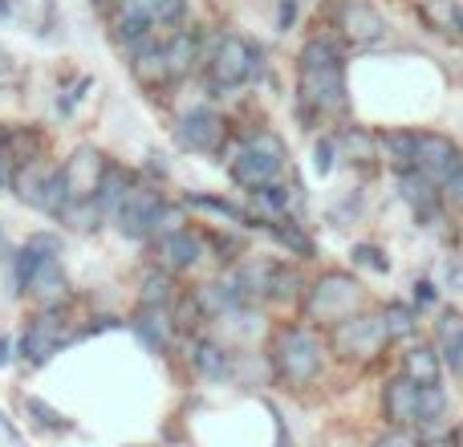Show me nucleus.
Listing matches in <instances>:
<instances>
[{
    "label": "nucleus",
    "mask_w": 463,
    "mask_h": 447,
    "mask_svg": "<svg viewBox=\"0 0 463 447\" xmlns=\"http://www.w3.org/2000/svg\"><path fill=\"white\" fill-rule=\"evenodd\" d=\"M448 195H451V204H456V208L463 212V171L448 184Z\"/></svg>",
    "instance_id": "obj_41"
},
{
    "label": "nucleus",
    "mask_w": 463,
    "mask_h": 447,
    "mask_svg": "<svg viewBox=\"0 0 463 447\" xmlns=\"http://www.w3.org/2000/svg\"><path fill=\"white\" fill-rule=\"evenodd\" d=\"M0 256H8V244H5V232H0Z\"/></svg>",
    "instance_id": "obj_47"
},
{
    "label": "nucleus",
    "mask_w": 463,
    "mask_h": 447,
    "mask_svg": "<svg viewBox=\"0 0 463 447\" xmlns=\"http://www.w3.org/2000/svg\"><path fill=\"white\" fill-rule=\"evenodd\" d=\"M451 281H456V285L463 289V269H451Z\"/></svg>",
    "instance_id": "obj_46"
},
{
    "label": "nucleus",
    "mask_w": 463,
    "mask_h": 447,
    "mask_svg": "<svg viewBox=\"0 0 463 447\" xmlns=\"http://www.w3.org/2000/svg\"><path fill=\"white\" fill-rule=\"evenodd\" d=\"M264 228H269L272 236H277V244H285L288 252H297V256H309L313 252V240L301 232V224H293V220L280 216V220H269Z\"/></svg>",
    "instance_id": "obj_28"
},
{
    "label": "nucleus",
    "mask_w": 463,
    "mask_h": 447,
    "mask_svg": "<svg viewBox=\"0 0 463 447\" xmlns=\"http://www.w3.org/2000/svg\"><path fill=\"white\" fill-rule=\"evenodd\" d=\"M386 342H391V334H386V321L383 318H370V313H354V318L337 321V329H334L337 354H345V358H358V362L378 358Z\"/></svg>",
    "instance_id": "obj_9"
},
{
    "label": "nucleus",
    "mask_w": 463,
    "mask_h": 447,
    "mask_svg": "<svg viewBox=\"0 0 463 447\" xmlns=\"http://www.w3.org/2000/svg\"><path fill=\"white\" fill-rule=\"evenodd\" d=\"M272 370L293 386H305L321 375V342L301 326H288L272 342Z\"/></svg>",
    "instance_id": "obj_5"
},
{
    "label": "nucleus",
    "mask_w": 463,
    "mask_h": 447,
    "mask_svg": "<svg viewBox=\"0 0 463 447\" xmlns=\"http://www.w3.org/2000/svg\"><path fill=\"white\" fill-rule=\"evenodd\" d=\"M21 293H29L41 309H57V305L65 301V293H70V281H65V272H61V261H57V256H45V261L33 269L29 285H24Z\"/></svg>",
    "instance_id": "obj_14"
},
{
    "label": "nucleus",
    "mask_w": 463,
    "mask_h": 447,
    "mask_svg": "<svg viewBox=\"0 0 463 447\" xmlns=\"http://www.w3.org/2000/svg\"><path fill=\"white\" fill-rule=\"evenodd\" d=\"M374 447H419V440L411 432H402V427H394V432H386Z\"/></svg>",
    "instance_id": "obj_40"
},
{
    "label": "nucleus",
    "mask_w": 463,
    "mask_h": 447,
    "mask_svg": "<svg viewBox=\"0 0 463 447\" xmlns=\"http://www.w3.org/2000/svg\"><path fill=\"white\" fill-rule=\"evenodd\" d=\"M383 321H386V334L391 338H411L415 334V309L411 305H386V313H383Z\"/></svg>",
    "instance_id": "obj_31"
},
{
    "label": "nucleus",
    "mask_w": 463,
    "mask_h": 447,
    "mask_svg": "<svg viewBox=\"0 0 463 447\" xmlns=\"http://www.w3.org/2000/svg\"><path fill=\"white\" fill-rule=\"evenodd\" d=\"M378 151L399 171H415V130H386V135H378Z\"/></svg>",
    "instance_id": "obj_23"
},
{
    "label": "nucleus",
    "mask_w": 463,
    "mask_h": 447,
    "mask_svg": "<svg viewBox=\"0 0 463 447\" xmlns=\"http://www.w3.org/2000/svg\"><path fill=\"white\" fill-rule=\"evenodd\" d=\"M297 90H301V102L317 114L345 110V62L334 41H305L301 57H297Z\"/></svg>",
    "instance_id": "obj_1"
},
{
    "label": "nucleus",
    "mask_w": 463,
    "mask_h": 447,
    "mask_svg": "<svg viewBox=\"0 0 463 447\" xmlns=\"http://www.w3.org/2000/svg\"><path fill=\"white\" fill-rule=\"evenodd\" d=\"M130 187H135V179H130L118 163H110V167H106V176H102V184H98V195H94L98 208H102L106 216H114V212H118V204L127 200Z\"/></svg>",
    "instance_id": "obj_21"
},
{
    "label": "nucleus",
    "mask_w": 463,
    "mask_h": 447,
    "mask_svg": "<svg viewBox=\"0 0 463 447\" xmlns=\"http://www.w3.org/2000/svg\"><path fill=\"white\" fill-rule=\"evenodd\" d=\"M130 329H135L138 338H143L151 350H167L171 338H175V321H171V309H163V305H138L135 321H130Z\"/></svg>",
    "instance_id": "obj_18"
},
{
    "label": "nucleus",
    "mask_w": 463,
    "mask_h": 447,
    "mask_svg": "<svg viewBox=\"0 0 463 447\" xmlns=\"http://www.w3.org/2000/svg\"><path fill=\"white\" fill-rule=\"evenodd\" d=\"M106 167H110V163H106V155L98 151V147H78V151L61 163V179H65L70 200H94Z\"/></svg>",
    "instance_id": "obj_12"
},
{
    "label": "nucleus",
    "mask_w": 463,
    "mask_h": 447,
    "mask_svg": "<svg viewBox=\"0 0 463 447\" xmlns=\"http://www.w3.org/2000/svg\"><path fill=\"white\" fill-rule=\"evenodd\" d=\"M443 407H448V395H443L439 383L419 391V423H435V419L443 415Z\"/></svg>",
    "instance_id": "obj_32"
},
{
    "label": "nucleus",
    "mask_w": 463,
    "mask_h": 447,
    "mask_svg": "<svg viewBox=\"0 0 463 447\" xmlns=\"http://www.w3.org/2000/svg\"><path fill=\"white\" fill-rule=\"evenodd\" d=\"M8 73H13V53L0 45V78H8Z\"/></svg>",
    "instance_id": "obj_44"
},
{
    "label": "nucleus",
    "mask_w": 463,
    "mask_h": 447,
    "mask_svg": "<svg viewBox=\"0 0 463 447\" xmlns=\"http://www.w3.org/2000/svg\"><path fill=\"white\" fill-rule=\"evenodd\" d=\"M24 244H29L33 252H41V256H61V236H57V232H33Z\"/></svg>",
    "instance_id": "obj_36"
},
{
    "label": "nucleus",
    "mask_w": 463,
    "mask_h": 447,
    "mask_svg": "<svg viewBox=\"0 0 463 447\" xmlns=\"http://www.w3.org/2000/svg\"><path fill=\"white\" fill-rule=\"evenodd\" d=\"M354 261H358V264H366V269H374V272H386L383 248H374V244H358V248H354Z\"/></svg>",
    "instance_id": "obj_38"
},
{
    "label": "nucleus",
    "mask_w": 463,
    "mask_h": 447,
    "mask_svg": "<svg viewBox=\"0 0 463 447\" xmlns=\"http://www.w3.org/2000/svg\"><path fill=\"white\" fill-rule=\"evenodd\" d=\"M419 391H423V386H419L415 378H407V375H399L391 386H386L383 411H386V419H391L394 427H407V423H415L419 419Z\"/></svg>",
    "instance_id": "obj_17"
},
{
    "label": "nucleus",
    "mask_w": 463,
    "mask_h": 447,
    "mask_svg": "<svg viewBox=\"0 0 463 447\" xmlns=\"http://www.w3.org/2000/svg\"><path fill=\"white\" fill-rule=\"evenodd\" d=\"M130 73H135L138 86L146 90H159L163 81H171L167 73V53H163V41L159 37H146L130 49Z\"/></svg>",
    "instance_id": "obj_15"
},
{
    "label": "nucleus",
    "mask_w": 463,
    "mask_h": 447,
    "mask_svg": "<svg viewBox=\"0 0 463 447\" xmlns=\"http://www.w3.org/2000/svg\"><path fill=\"white\" fill-rule=\"evenodd\" d=\"M459 375H463V358H459Z\"/></svg>",
    "instance_id": "obj_50"
},
{
    "label": "nucleus",
    "mask_w": 463,
    "mask_h": 447,
    "mask_svg": "<svg viewBox=\"0 0 463 447\" xmlns=\"http://www.w3.org/2000/svg\"><path fill=\"white\" fill-rule=\"evenodd\" d=\"M435 297H439V289H435L431 281H419V305H431Z\"/></svg>",
    "instance_id": "obj_42"
},
{
    "label": "nucleus",
    "mask_w": 463,
    "mask_h": 447,
    "mask_svg": "<svg viewBox=\"0 0 463 447\" xmlns=\"http://www.w3.org/2000/svg\"><path fill=\"white\" fill-rule=\"evenodd\" d=\"M192 366L200 370L203 378H212V383H224V378L232 375V358L224 346L208 342V338H195L192 342Z\"/></svg>",
    "instance_id": "obj_20"
},
{
    "label": "nucleus",
    "mask_w": 463,
    "mask_h": 447,
    "mask_svg": "<svg viewBox=\"0 0 463 447\" xmlns=\"http://www.w3.org/2000/svg\"><path fill=\"white\" fill-rule=\"evenodd\" d=\"M8 358H13V342H8V334H0V366H8Z\"/></svg>",
    "instance_id": "obj_45"
},
{
    "label": "nucleus",
    "mask_w": 463,
    "mask_h": 447,
    "mask_svg": "<svg viewBox=\"0 0 463 447\" xmlns=\"http://www.w3.org/2000/svg\"><path fill=\"white\" fill-rule=\"evenodd\" d=\"M337 151H342L345 159H354V163H370L374 159V151H378V138L370 135V130H362V127H345L342 135H337Z\"/></svg>",
    "instance_id": "obj_26"
},
{
    "label": "nucleus",
    "mask_w": 463,
    "mask_h": 447,
    "mask_svg": "<svg viewBox=\"0 0 463 447\" xmlns=\"http://www.w3.org/2000/svg\"><path fill=\"white\" fill-rule=\"evenodd\" d=\"M402 375L415 378L419 386L439 383V354H435V346H415V350L402 358Z\"/></svg>",
    "instance_id": "obj_24"
},
{
    "label": "nucleus",
    "mask_w": 463,
    "mask_h": 447,
    "mask_svg": "<svg viewBox=\"0 0 463 447\" xmlns=\"http://www.w3.org/2000/svg\"><path fill=\"white\" fill-rule=\"evenodd\" d=\"M102 216H106V212L98 208V200H70L57 220L70 224V228H78V232H94L98 224H102Z\"/></svg>",
    "instance_id": "obj_27"
},
{
    "label": "nucleus",
    "mask_w": 463,
    "mask_h": 447,
    "mask_svg": "<svg viewBox=\"0 0 463 447\" xmlns=\"http://www.w3.org/2000/svg\"><path fill=\"white\" fill-rule=\"evenodd\" d=\"M24 411H29V415L37 419V423L45 427V432H61V427H70V423H65L61 411H53L45 399H37V395H33V399H24Z\"/></svg>",
    "instance_id": "obj_33"
},
{
    "label": "nucleus",
    "mask_w": 463,
    "mask_h": 447,
    "mask_svg": "<svg viewBox=\"0 0 463 447\" xmlns=\"http://www.w3.org/2000/svg\"><path fill=\"white\" fill-rule=\"evenodd\" d=\"M13 171H16V159H13V151H8V130L0 127V187L13 184Z\"/></svg>",
    "instance_id": "obj_37"
},
{
    "label": "nucleus",
    "mask_w": 463,
    "mask_h": 447,
    "mask_svg": "<svg viewBox=\"0 0 463 447\" xmlns=\"http://www.w3.org/2000/svg\"><path fill=\"white\" fill-rule=\"evenodd\" d=\"M65 334H70V321H65V313H57V309H41L37 318L29 321L24 338H21V354H24V362H33V366H45V362L65 346Z\"/></svg>",
    "instance_id": "obj_11"
},
{
    "label": "nucleus",
    "mask_w": 463,
    "mask_h": 447,
    "mask_svg": "<svg viewBox=\"0 0 463 447\" xmlns=\"http://www.w3.org/2000/svg\"><path fill=\"white\" fill-rule=\"evenodd\" d=\"M456 24H459V29H463V8H459V13H456Z\"/></svg>",
    "instance_id": "obj_49"
},
{
    "label": "nucleus",
    "mask_w": 463,
    "mask_h": 447,
    "mask_svg": "<svg viewBox=\"0 0 463 447\" xmlns=\"http://www.w3.org/2000/svg\"><path fill=\"white\" fill-rule=\"evenodd\" d=\"M399 195L419 212V216H427V212H431L435 204H439V192H435V184H431V179H423L419 171H402V179H399Z\"/></svg>",
    "instance_id": "obj_22"
},
{
    "label": "nucleus",
    "mask_w": 463,
    "mask_h": 447,
    "mask_svg": "<svg viewBox=\"0 0 463 447\" xmlns=\"http://www.w3.org/2000/svg\"><path fill=\"white\" fill-rule=\"evenodd\" d=\"M256 73H260V49L248 37H240V33H224L208 57V86L216 94L220 90H240Z\"/></svg>",
    "instance_id": "obj_4"
},
{
    "label": "nucleus",
    "mask_w": 463,
    "mask_h": 447,
    "mask_svg": "<svg viewBox=\"0 0 463 447\" xmlns=\"http://www.w3.org/2000/svg\"><path fill=\"white\" fill-rule=\"evenodd\" d=\"M94 5H98V8H114V0H94Z\"/></svg>",
    "instance_id": "obj_48"
},
{
    "label": "nucleus",
    "mask_w": 463,
    "mask_h": 447,
    "mask_svg": "<svg viewBox=\"0 0 463 447\" xmlns=\"http://www.w3.org/2000/svg\"><path fill=\"white\" fill-rule=\"evenodd\" d=\"M184 228V208H163V216H159V224H155V236H171V232H179Z\"/></svg>",
    "instance_id": "obj_39"
},
{
    "label": "nucleus",
    "mask_w": 463,
    "mask_h": 447,
    "mask_svg": "<svg viewBox=\"0 0 463 447\" xmlns=\"http://www.w3.org/2000/svg\"><path fill=\"white\" fill-rule=\"evenodd\" d=\"M228 171L240 187H248V192L277 184V179L285 176V143H280L272 130H256V135H248V143L236 151V159H232Z\"/></svg>",
    "instance_id": "obj_2"
},
{
    "label": "nucleus",
    "mask_w": 463,
    "mask_h": 447,
    "mask_svg": "<svg viewBox=\"0 0 463 447\" xmlns=\"http://www.w3.org/2000/svg\"><path fill=\"white\" fill-rule=\"evenodd\" d=\"M184 208H192V212H212V216H220V220H228V224H252V216H248V212H240L236 204L220 200V195H187Z\"/></svg>",
    "instance_id": "obj_29"
},
{
    "label": "nucleus",
    "mask_w": 463,
    "mask_h": 447,
    "mask_svg": "<svg viewBox=\"0 0 463 447\" xmlns=\"http://www.w3.org/2000/svg\"><path fill=\"white\" fill-rule=\"evenodd\" d=\"M362 309V285L345 272H326L317 285L305 297V313L313 321H326V326H337V321L354 318Z\"/></svg>",
    "instance_id": "obj_6"
},
{
    "label": "nucleus",
    "mask_w": 463,
    "mask_h": 447,
    "mask_svg": "<svg viewBox=\"0 0 463 447\" xmlns=\"http://www.w3.org/2000/svg\"><path fill=\"white\" fill-rule=\"evenodd\" d=\"M203 261V240L192 228H179L159 240V264L167 272H187Z\"/></svg>",
    "instance_id": "obj_16"
},
{
    "label": "nucleus",
    "mask_w": 463,
    "mask_h": 447,
    "mask_svg": "<svg viewBox=\"0 0 463 447\" xmlns=\"http://www.w3.org/2000/svg\"><path fill=\"white\" fill-rule=\"evenodd\" d=\"M293 0H280V29H288V24H293Z\"/></svg>",
    "instance_id": "obj_43"
},
{
    "label": "nucleus",
    "mask_w": 463,
    "mask_h": 447,
    "mask_svg": "<svg viewBox=\"0 0 463 447\" xmlns=\"http://www.w3.org/2000/svg\"><path fill=\"white\" fill-rule=\"evenodd\" d=\"M41 261H45V256H41V252H33V248H29V244H24V248H21V252H16V256H13V269H16V289H24V285H29L33 269H37V264H41Z\"/></svg>",
    "instance_id": "obj_34"
},
{
    "label": "nucleus",
    "mask_w": 463,
    "mask_h": 447,
    "mask_svg": "<svg viewBox=\"0 0 463 447\" xmlns=\"http://www.w3.org/2000/svg\"><path fill=\"white\" fill-rule=\"evenodd\" d=\"M228 138V122L216 106H192L175 127V143L192 155H220Z\"/></svg>",
    "instance_id": "obj_8"
},
{
    "label": "nucleus",
    "mask_w": 463,
    "mask_h": 447,
    "mask_svg": "<svg viewBox=\"0 0 463 447\" xmlns=\"http://www.w3.org/2000/svg\"><path fill=\"white\" fill-rule=\"evenodd\" d=\"M415 171L435 187H448L463 171V155L448 135H415Z\"/></svg>",
    "instance_id": "obj_10"
},
{
    "label": "nucleus",
    "mask_w": 463,
    "mask_h": 447,
    "mask_svg": "<svg viewBox=\"0 0 463 447\" xmlns=\"http://www.w3.org/2000/svg\"><path fill=\"white\" fill-rule=\"evenodd\" d=\"M163 53H167L171 81H179V78H187V73L195 70V62H200V37H195L192 29H179V33H171V37L163 41Z\"/></svg>",
    "instance_id": "obj_19"
},
{
    "label": "nucleus",
    "mask_w": 463,
    "mask_h": 447,
    "mask_svg": "<svg viewBox=\"0 0 463 447\" xmlns=\"http://www.w3.org/2000/svg\"><path fill=\"white\" fill-rule=\"evenodd\" d=\"M171 272L163 269V272H146L143 277V305H163V309H167L171 305Z\"/></svg>",
    "instance_id": "obj_30"
},
{
    "label": "nucleus",
    "mask_w": 463,
    "mask_h": 447,
    "mask_svg": "<svg viewBox=\"0 0 463 447\" xmlns=\"http://www.w3.org/2000/svg\"><path fill=\"white\" fill-rule=\"evenodd\" d=\"M334 155H337V138H321V143L313 147V167H317V176L334 171Z\"/></svg>",
    "instance_id": "obj_35"
},
{
    "label": "nucleus",
    "mask_w": 463,
    "mask_h": 447,
    "mask_svg": "<svg viewBox=\"0 0 463 447\" xmlns=\"http://www.w3.org/2000/svg\"><path fill=\"white\" fill-rule=\"evenodd\" d=\"M435 342H439V358H448L451 366L459 370V358H463V318L459 313H443Z\"/></svg>",
    "instance_id": "obj_25"
},
{
    "label": "nucleus",
    "mask_w": 463,
    "mask_h": 447,
    "mask_svg": "<svg viewBox=\"0 0 463 447\" xmlns=\"http://www.w3.org/2000/svg\"><path fill=\"white\" fill-rule=\"evenodd\" d=\"M337 29L350 45H370L386 33V21L378 16V8H370V0H342L337 8Z\"/></svg>",
    "instance_id": "obj_13"
},
{
    "label": "nucleus",
    "mask_w": 463,
    "mask_h": 447,
    "mask_svg": "<svg viewBox=\"0 0 463 447\" xmlns=\"http://www.w3.org/2000/svg\"><path fill=\"white\" fill-rule=\"evenodd\" d=\"M16 200L29 204V208L45 212V216H61V208L70 204V192H65V179H61V167L57 163H45V159H29V163H16L13 171V184Z\"/></svg>",
    "instance_id": "obj_3"
},
{
    "label": "nucleus",
    "mask_w": 463,
    "mask_h": 447,
    "mask_svg": "<svg viewBox=\"0 0 463 447\" xmlns=\"http://www.w3.org/2000/svg\"><path fill=\"white\" fill-rule=\"evenodd\" d=\"M163 208H167V200H163L159 187L135 184L127 192V200L118 204V212H114V224H118V232L127 240H146L155 236V224H159Z\"/></svg>",
    "instance_id": "obj_7"
}]
</instances>
